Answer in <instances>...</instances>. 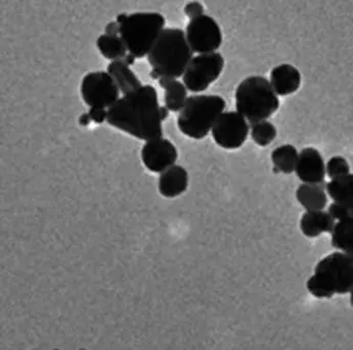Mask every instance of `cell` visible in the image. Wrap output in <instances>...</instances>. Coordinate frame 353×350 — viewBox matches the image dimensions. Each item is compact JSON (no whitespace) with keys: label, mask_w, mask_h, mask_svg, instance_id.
Returning a JSON list of instances; mask_svg holds the SVG:
<instances>
[{"label":"cell","mask_w":353,"mask_h":350,"mask_svg":"<svg viewBox=\"0 0 353 350\" xmlns=\"http://www.w3.org/2000/svg\"><path fill=\"white\" fill-rule=\"evenodd\" d=\"M108 123L139 140L149 141L163 136L161 107L157 90L143 85L119 99L108 110Z\"/></svg>","instance_id":"6da1fadb"},{"label":"cell","mask_w":353,"mask_h":350,"mask_svg":"<svg viewBox=\"0 0 353 350\" xmlns=\"http://www.w3.org/2000/svg\"><path fill=\"white\" fill-rule=\"evenodd\" d=\"M97 46L101 54L112 62L124 61L129 54L128 48L120 36L101 35L97 38Z\"/></svg>","instance_id":"44dd1931"},{"label":"cell","mask_w":353,"mask_h":350,"mask_svg":"<svg viewBox=\"0 0 353 350\" xmlns=\"http://www.w3.org/2000/svg\"><path fill=\"white\" fill-rule=\"evenodd\" d=\"M193 54L187 36L181 29L165 28L148 56L152 66L151 77H181L193 60Z\"/></svg>","instance_id":"7a4b0ae2"},{"label":"cell","mask_w":353,"mask_h":350,"mask_svg":"<svg viewBox=\"0 0 353 350\" xmlns=\"http://www.w3.org/2000/svg\"><path fill=\"white\" fill-rule=\"evenodd\" d=\"M298 157L299 154L297 149L292 145H281L272 153V161L274 167L285 174H291L295 172Z\"/></svg>","instance_id":"7402d4cb"},{"label":"cell","mask_w":353,"mask_h":350,"mask_svg":"<svg viewBox=\"0 0 353 350\" xmlns=\"http://www.w3.org/2000/svg\"><path fill=\"white\" fill-rule=\"evenodd\" d=\"M169 110L166 107H161V117H162L163 121L168 117Z\"/></svg>","instance_id":"f1b7e54d"},{"label":"cell","mask_w":353,"mask_h":350,"mask_svg":"<svg viewBox=\"0 0 353 350\" xmlns=\"http://www.w3.org/2000/svg\"><path fill=\"white\" fill-rule=\"evenodd\" d=\"M250 134L252 140L259 147H268L276 138V128L268 120L251 123Z\"/></svg>","instance_id":"603a6c76"},{"label":"cell","mask_w":353,"mask_h":350,"mask_svg":"<svg viewBox=\"0 0 353 350\" xmlns=\"http://www.w3.org/2000/svg\"><path fill=\"white\" fill-rule=\"evenodd\" d=\"M90 121H92V119H90V115L88 114H83V115H81V117L79 118V123L80 125L82 126H88V124L90 123Z\"/></svg>","instance_id":"83f0119b"},{"label":"cell","mask_w":353,"mask_h":350,"mask_svg":"<svg viewBox=\"0 0 353 350\" xmlns=\"http://www.w3.org/2000/svg\"><path fill=\"white\" fill-rule=\"evenodd\" d=\"M225 99L216 94H198L188 98L179 112L177 126L185 136L203 140L212 130L215 122L225 113Z\"/></svg>","instance_id":"5b68a950"},{"label":"cell","mask_w":353,"mask_h":350,"mask_svg":"<svg viewBox=\"0 0 353 350\" xmlns=\"http://www.w3.org/2000/svg\"><path fill=\"white\" fill-rule=\"evenodd\" d=\"M270 82L278 96H289L299 90L301 74L292 65L282 64L270 72Z\"/></svg>","instance_id":"5bb4252c"},{"label":"cell","mask_w":353,"mask_h":350,"mask_svg":"<svg viewBox=\"0 0 353 350\" xmlns=\"http://www.w3.org/2000/svg\"><path fill=\"white\" fill-rule=\"evenodd\" d=\"M308 292L319 299L345 295L353 289V257L334 252L316 265L314 276L306 282Z\"/></svg>","instance_id":"3957f363"},{"label":"cell","mask_w":353,"mask_h":350,"mask_svg":"<svg viewBox=\"0 0 353 350\" xmlns=\"http://www.w3.org/2000/svg\"><path fill=\"white\" fill-rule=\"evenodd\" d=\"M211 132L213 140L219 147L225 150H236L247 141L250 125L248 120L239 112H225L215 122Z\"/></svg>","instance_id":"9c48e42d"},{"label":"cell","mask_w":353,"mask_h":350,"mask_svg":"<svg viewBox=\"0 0 353 350\" xmlns=\"http://www.w3.org/2000/svg\"><path fill=\"white\" fill-rule=\"evenodd\" d=\"M336 220L323 210L306 211L300 220L302 234L307 238H316L321 234L333 231Z\"/></svg>","instance_id":"9a60e30c"},{"label":"cell","mask_w":353,"mask_h":350,"mask_svg":"<svg viewBox=\"0 0 353 350\" xmlns=\"http://www.w3.org/2000/svg\"><path fill=\"white\" fill-rule=\"evenodd\" d=\"M179 153L176 147L166 138L145 141L141 150V160L147 169L154 174H162L175 165Z\"/></svg>","instance_id":"8fae6325"},{"label":"cell","mask_w":353,"mask_h":350,"mask_svg":"<svg viewBox=\"0 0 353 350\" xmlns=\"http://www.w3.org/2000/svg\"><path fill=\"white\" fill-rule=\"evenodd\" d=\"M105 34L118 36L120 34V26L117 22H112L105 27Z\"/></svg>","instance_id":"4316f807"},{"label":"cell","mask_w":353,"mask_h":350,"mask_svg":"<svg viewBox=\"0 0 353 350\" xmlns=\"http://www.w3.org/2000/svg\"><path fill=\"white\" fill-rule=\"evenodd\" d=\"M296 198L306 211L323 210L327 204L325 185L302 183L296 191Z\"/></svg>","instance_id":"ac0fdd59"},{"label":"cell","mask_w":353,"mask_h":350,"mask_svg":"<svg viewBox=\"0 0 353 350\" xmlns=\"http://www.w3.org/2000/svg\"><path fill=\"white\" fill-rule=\"evenodd\" d=\"M332 235V246L353 257V217L336 223Z\"/></svg>","instance_id":"ffe728a7"},{"label":"cell","mask_w":353,"mask_h":350,"mask_svg":"<svg viewBox=\"0 0 353 350\" xmlns=\"http://www.w3.org/2000/svg\"><path fill=\"white\" fill-rule=\"evenodd\" d=\"M108 73L113 78L120 92H122L124 96L132 94L143 88L141 80L137 77L131 70L130 66L124 61L111 62V64L108 66Z\"/></svg>","instance_id":"e0dca14e"},{"label":"cell","mask_w":353,"mask_h":350,"mask_svg":"<svg viewBox=\"0 0 353 350\" xmlns=\"http://www.w3.org/2000/svg\"><path fill=\"white\" fill-rule=\"evenodd\" d=\"M325 192L336 203L341 204L353 217V174H348L331 179L325 185Z\"/></svg>","instance_id":"2e32d148"},{"label":"cell","mask_w":353,"mask_h":350,"mask_svg":"<svg viewBox=\"0 0 353 350\" xmlns=\"http://www.w3.org/2000/svg\"><path fill=\"white\" fill-rule=\"evenodd\" d=\"M236 107L250 123H255L272 117L280 107V100L266 78L250 76L236 88Z\"/></svg>","instance_id":"8992f818"},{"label":"cell","mask_w":353,"mask_h":350,"mask_svg":"<svg viewBox=\"0 0 353 350\" xmlns=\"http://www.w3.org/2000/svg\"><path fill=\"white\" fill-rule=\"evenodd\" d=\"M189 187V174L181 165L171 166L161 174L159 177V192L165 198L179 197L183 195Z\"/></svg>","instance_id":"4fadbf2b"},{"label":"cell","mask_w":353,"mask_h":350,"mask_svg":"<svg viewBox=\"0 0 353 350\" xmlns=\"http://www.w3.org/2000/svg\"><path fill=\"white\" fill-rule=\"evenodd\" d=\"M185 36L192 50L199 54L215 52L223 43L221 27L207 14L190 21Z\"/></svg>","instance_id":"30bf717a"},{"label":"cell","mask_w":353,"mask_h":350,"mask_svg":"<svg viewBox=\"0 0 353 350\" xmlns=\"http://www.w3.org/2000/svg\"><path fill=\"white\" fill-rule=\"evenodd\" d=\"M223 67L225 59L219 52L199 54L193 58L183 74V84L190 92H204L219 79Z\"/></svg>","instance_id":"52a82bcc"},{"label":"cell","mask_w":353,"mask_h":350,"mask_svg":"<svg viewBox=\"0 0 353 350\" xmlns=\"http://www.w3.org/2000/svg\"><path fill=\"white\" fill-rule=\"evenodd\" d=\"M185 14H187L191 20H194V19L199 18V17L204 14V6L198 1L189 2V3H187V6H185Z\"/></svg>","instance_id":"d4e9b609"},{"label":"cell","mask_w":353,"mask_h":350,"mask_svg":"<svg viewBox=\"0 0 353 350\" xmlns=\"http://www.w3.org/2000/svg\"><path fill=\"white\" fill-rule=\"evenodd\" d=\"M325 172L331 179L350 174V165L342 156H334L325 165Z\"/></svg>","instance_id":"cb8c5ba5"},{"label":"cell","mask_w":353,"mask_h":350,"mask_svg":"<svg viewBox=\"0 0 353 350\" xmlns=\"http://www.w3.org/2000/svg\"><path fill=\"white\" fill-rule=\"evenodd\" d=\"M81 96L90 107L110 109L119 100L120 90L108 72H90L81 82Z\"/></svg>","instance_id":"ba28073f"},{"label":"cell","mask_w":353,"mask_h":350,"mask_svg":"<svg viewBox=\"0 0 353 350\" xmlns=\"http://www.w3.org/2000/svg\"><path fill=\"white\" fill-rule=\"evenodd\" d=\"M116 22L120 26V37L135 59L149 56L154 44L164 31L165 18L159 12L121 14Z\"/></svg>","instance_id":"277c9868"},{"label":"cell","mask_w":353,"mask_h":350,"mask_svg":"<svg viewBox=\"0 0 353 350\" xmlns=\"http://www.w3.org/2000/svg\"><path fill=\"white\" fill-rule=\"evenodd\" d=\"M296 175L303 183L323 185L325 183V164L320 151L314 147H305L299 153Z\"/></svg>","instance_id":"7c38bea8"},{"label":"cell","mask_w":353,"mask_h":350,"mask_svg":"<svg viewBox=\"0 0 353 350\" xmlns=\"http://www.w3.org/2000/svg\"><path fill=\"white\" fill-rule=\"evenodd\" d=\"M350 305H352V307H353V289L352 292H350Z\"/></svg>","instance_id":"f546056e"},{"label":"cell","mask_w":353,"mask_h":350,"mask_svg":"<svg viewBox=\"0 0 353 350\" xmlns=\"http://www.w3.org/2000/svg\"><path fill=\"white\" fill-rule=\"evenodd\" d=\"M92 121L96 122L97 124L103 123L107 121L108 111L105 109H99V107H90L88 112Z\"/></svg>","instance_id":"484cf974"},{"label":"cell","mask_w":353,"mask_h":350,"mask_svg":"<svg viewBox=\"0 0 353 350\" xmlns=\"http://www.w3.org/2000/svg\"><path fill=\"white\" fill-rule=\"evenodd\" d=\"M159 84L165 90V107L171 112H181L188 100L185 84L172 78H161Z\"/></svg>","instance_id":"d6986e66"}]
</instances>
